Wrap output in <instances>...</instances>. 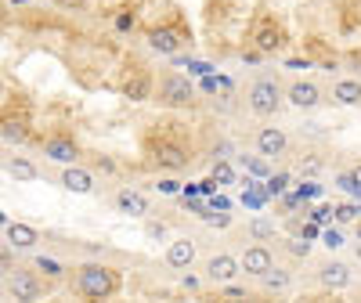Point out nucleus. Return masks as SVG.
<instances>
[{
  "instance_id": "nucleus-1",
  "label": "nucleus",
  "mask_w": 361,
  "mask_h": 303,
  "mask_svg": "<svg viewBox=\"0 0 361 303\" xmlns=\"http://www.w3.org/2000/svg\"><path fill=\"white\" fill-rule=\"evenodd\" d=\"M69 285L80 299H112V296H119V289H123V271H119L116 264L87 260L73 271Z\"/></svg>"
},
{
  "instance_id": "nucleus-2",
  "label": "nucleus",
  "mask_w": 361,
  "mask_h": 303,
  "mask_svg": "<svg viewBox=\"0 0 361 303\" xmlns=\"http://www.w3.org/2000/svg\"><path fill=\"white\" fill-rule=\"evenodd\" d=\"M192 144L170 130H152L145 134V163L159 173H180L192 166Z\"/></svg>"
},
{
  "instance_id": "nucleus-3",
  "label": "nucleus",
  "mask_w": 361,
  "mask_h": 303,
  "mask_svg": "<svg viewBox=\"0 0 361 303\" xmlns=\"http://www.w3.org/2000/svg\"><path fill=\"white\" fill-rule=\"evenodd\" d=\"M152 101L159 109H170V112H185V109L195 105V83L185 73H163L159 83H156Z\"/></svg>"
},
{
  "instance_id": "nucleus-4",
  "label": "nucleus",
  "mask_w": 361,
  "mask_h": 303,
  "mask_svg": "<svg viewBox=\"0 0 361 303\" xmlns=\"http://www.w3.org/2000/svg\"><path fill=\"white\" fill-rule=\"evenodd\" d=\"M286 105V87L275 80V76H257L250 87H246V109L260 119L275 116L279 109Z\"/></svg>"
},
{
  "instance_id": "nucleus-5",
  "label": "nucleus",
  "mask_w": 361,
  "mask_h": 303,
  "mask_svg": "<svg viewBox=\"0 0 361 303\" xmlns=\"http://www.w3.org/2000/svg\"><path fill=\"white\" fill-rule=\"evenodd\" d=\"M54 282H47L37 267H11L4 275V292L11 299H44Z\"/></svg>"
},
{
  "instance_id": "nucleus-6",
  "label": "nucleus",
  "mask_w": 361,
  "mask_h": 303,
  "mask_svg": "<svg viewBox=\"0 0 361 303\" xmlns=\"http://www.w3.org/2000/svg\"><path fill=\"white\" fill-rule=\"evenodd\" d=\"M145 44H148V51L173 58V54H180V51L192 44V33L185 29V22H180V18H173V22H163V25H152V29H148V33H145Z\"/></svg>"
},
{
  "instance_id": "nucleus-7",
  "label": "nucleus",
  "mask_w": 361,
  "mask_h": 303,
  "mask_svg": "<svg viewBox=\"0 0 361 303\" xmlns=\"http://www.w3.org/2000/svg\"><path fill=\"white\" fill-rule=\"evenodd\" d=\"M250 40H253L257 54H279L286 47V29L271 11H260L250 25Z\"/></svg>"
},
{
  "instance_id": "nucleus-8",
  "label": "nucleus",
  "mask_w": 361,
  "mask_h": 303,
  "mask_svg": "<svg viewBox=\"0 0 361 303\" xmlns=\"http://www.w3.org/2000/svg\"><path fill=\"white\" fill-rule=\"evenodd\" d=\"M44 159L58 163V166H69V163H80L83 159V148L73 134L66 130H54L51 137H44Z\"/></svg>"
},
{
  "instance_id": "nucleus-9",
  "label": "nucleus",
  "mask_w": 361,
  "mask_h": 303,
  "mask_svg": "<svg viewBox=\"0 0 361 303\" xmlns=\"http://www.w3.org/2000/svg\"><path fill=\"white\" fill-rule=\"evenodd\" d=\"M238 275H243V264L231 253H214V256L202 260V282H209V285H228Z\"/></svg>"
},
{
  "instance_id": "nucleus-10",
  "label": "nucleus",
  "mask_w": 361,
  "mask_h": 303,
  "mask_svg": "<svg viewBox=\"0 0 361 303\" xmlns=\"http://www.w3.org/2000/svg\"><path fill=\"white\" fill-rule=\"evenodd\" d=\"M119 94H123L127 101H152L156 94V76L148 73L145 66H130L123 83H119Z\"/></svg>"
},
{
  "instance_id": "nucleus-11",
  "label": "nucleus",
  "mask_w": 361,
  "mask_h": 303,
  "mask_svg": "<svg viewBox=\"0 0 361 303\" xmlns=\"http://www.w3.org/2000/svg\"><path fill=\"white\" fill-rule=\"evenodd\" d=\"M253 144H257V156L264 159H282L289 152V134L282 127H260L253 134Z\"/></svg>"
},
{
  "instance_id": "nucleus-12",
  "label": "nucleus",
  "mask_w": 361,
  "mask_h": 303,
  "mask_svg": "<svg viewBox=\"0 0 361 303\" xmlns=\"http://www.w3.org/2000/svg\"><path fill=\"white\" fill-rule=\"evenodd\" d=\"M58 185H62L66 192H73V195H90L98 188V180H94V170L90 166L69 163V166H62V173H58Z\"/></svg>"
},
{
  "instance_id": "nucleus-13",
  "label": "nucleus",
  "mask_w": 361,
  "mask_h": 303,
  "mask_svg": "<svg viewBox=\"0 0 361 303\" xmlns=\"http://www.w3.org/2000/svg\"><path fill=\"white\" fill-rule=\"evenodd\" d=\"M112 206H116V214H123V217H148V209H152V199H148L141 188H119L112 195Z\"/></svg>"
},
{
  "instance_id": "nucleus-14",
  "label": "nucleus",
  "mask_w": 361,
  "mask_h": 303,
  "mask_svg": "<svg viewBox=\"0 0 361 303\" xmlns=\"http://www.w3.org/2000/svg\"><path fill=\"white\" fill-rule=\"evenodd\" d=\"M4 238H8V246L15 253H29V249H37L44 242V235L33 224H25V221H8L4 224Z\"/></svg>"
},
{
  "instance_id": "nucleus-15",
  "label": "nucleus",
  "mask_w": 361,
  "mask_h": 303,
  "mask_svg": "<svg viewBox=\"0 0 361 303\" xmlns=\"http://www.w3.org/2000/svg\"><path fill=\"white\" fill-rule=\"evenodd\" d=\"M286 101H289L293 109L311 112V109L322 105V87H318L314 80H293V83L286 87Z\"/></svg>"
},
{
  "instance_id": "nucleus-16",
  "label": "nucleus",
  "mask_w": 361,
  "mask_h": 303,
  "mask_svg": "<svg viewBox=\"0 0 361 303\" xmlns=\"http://www.w3.org/2000/svg\"><path fill=\"white\" fill-rule=\"evenodd\" d=\"M195 256H199V242L188 235H177L166 246V267H173V271H188L195 264Z\"/></svg>"
},
{
  "instance_id": "nucleus-17",
  "label": "nucleus",
  "mask_w": 361,
  "mask_h": 303,
  "mask_svg": "<svg viewBox=\"0 0 361 303\" xmlns=\"http://www.w3.org/2000/svg\"><path fill=\"white\" fill-rule=\"evenodd\" d=\"M238 264H243V275L250 278H260L267 267H275V253H271L264 242H257V246H246L243 256H238Z\"/></svg>"
},
{
  "instance_id": "nucleus-18",
  "label": "nucleus",
  "mask_w": 361,
  "mask_h": 303,
  "mask_svg": "<svg viewBox=\"0 0 361 303\" xmlns=\"http://www.w3.org/2000/svg\"><path fill=\"white\" fill-rule=\"evenodd\" d=\"M318 285L329 289V292L347 289V285H350V267H347L343 260H325V264L318 267Z\"/></svg>"
},
{
  "instance_id": "nucleus-19",
  "label": "nucleus",
  "mask_w": 361,
  "mask_h": 303,
  "mask_svg": "<svg viewBox=\"0 0 361 303\" xmlns=\"http://www.w3.org/2000/svg\"><path fill=\"white\" fill-rule=\"evenodd\" d=\"M0 170L4 173H11L15 180H40V166L33 163V159H25V156H15V152H4V156H0Z\"/></svg>"
},
{
  "instance_id": "nucleus-20",
  "label": "nucleus",
  "mask_w": 361,
  "mask_h": 303,
  "mask_svg": "<svg viewBox=\"0 0 361 303\" xmlns=\"http://www.w3.org/2000/svg\"><path fill=\"white\" fill-rule=\"evenodd\" d=\"M257 282H260V292L282 296V292H289V289H293V271H286V267H279V264H275V267H267Z\"/></svg>"
},
{
  "instance_id": "nucleus-21",
  "label": "nucleus",
  "mask_w": 361,
  "mask_h": 303,
  "mask_svg": "<svg viewBox=\"0 0 361 303\" xmlns=\"http://www.w3.org/2000/svg\"><path fill=\"white\" fill-rule=\"evenodd\" d=\"M333 101L336 105H361V80H336L333 83Z\"/></svg>"
},
{
  "instance_id": "nucleus-22",
  "label": "nucleus",
  "mask_w": 361,
  "mask_h": 303,
  "mask_svg": "<svg viewBox=\"0 0 361 303\" xmlns=\"http://www.w3.org/2000/svg\"><path fill=\"white\" fill-rule=\"evenodd\" d=\"M0 137L8 144H22V141H29V123L25 119H0Z\"/></svg>"
},
{
  "instance_id": "nucleus-23",
  "label": "nucleus",
  "mask_w": 361,
  "mask_h": 303,
  "mask_svg": "<svg viewBox=\"0 0 361 303\" xmlns=\"http://www.w3.org/2000/svg\"><path fill=\"white\" fill-rule=\"evenodd\" d=\"M33 267L40 271V275H44L47 282H62V278H66V271H69L62 260H54V256H37V260H33Z\"/></svg>"
},
{
  "instance_id": "nucleus-24",
  "label": "nucleus",
  "mask_w": 361,
  "mask_h": 303,
  "mask_svg": "<svg viewBox=\"0 0 361 303\" xmlns=\"http://www.w3.org/2000/svg\"><path fill=\"white\" fill-rule=\"evenodd\" d=\"M250 235H253L257 242H264V238H275V221H264V217L250 221Z\"/></svg>"
},
{
  "instance_id": "nucleus-25",
  "label": "nucleus",
  "mask_w": 361,
  "mask_h": 303,
  "mask_svg": "<svg viewBox=\"0 0 361 303\" xmlns=\"http://www.w3.org/2000/svg\"><path fill=\"white\" fill-rule=\"evenodd\" d=\"M286 253H293L296 260H307V256H311V242H304V238H289V242H286Z\"/></svg>"
},
{
  "instance_id": "nucleus-26",
  "label": "nucleus",
  "mask_w": 361,
  "mask_h": 303,
  "mask_svg": "<svg viewBox=\"0 0 361 303\" xmlns=\"http://www.w3.org/2000/svg\"><path fill=\"white\" fill-rule=\"evenodd\" d=\"M336 185H340L343 192H350V195H357V199H361V180L354 177V170H347V173H340V177H336Z\"/></svg>"
},
{
  "instance_id": "nucleus-27",
  "label": "nucleus",
  "mask_w": 361,
  "mask_h": 303,
  "mask_svg": "<svg viewBox=\"0 0 361 303\" xmlns=\"http://www.w3.org/2000/svg\"><path fill=\"white\" fill-rule=\"evenodd\" d=\"M217 292H221V296H228V299H250V289L235 285V282H228V285H217Z\"/></svg>"
},
{
  "instance_id": "nucleus-28",
  "label": "nucleus",
  "mask_w": 361,
  "mask_h": 303,
  "mask_svg": "<svg viewBox=\"0 0 361 303\" xmlns=\"http://www.w3.org/2000/svg\"><path fill=\"white\" fill-rule=\"evenodd\" d=\"M333 214H336V221H340V224H350V221H357V214H361V209L347 202V206H336Z\"/></svg>"
},
{
  "instance_id": "nucleus-29",
  "label": "nucleus",
  "mask_w": 361,
  "mask_h": 303,
  "mask_svg": "<svg viewBox=\"0 0 361 303\" xmlns=\"http://www.w3.org/2000/svg\"><path fill=\"white\" fill-rule=\"evenodd\" d=\"M214 177H217V180H224V185H231V180H235V170H231V163H228V159L214 163Z\"/></svg>"
},
{
  "instance_id": "nucleus-30",
  "label": "nucleus",
  "mask_w": 361,
  "mask_h": 303,
  "mask_svg": "<svg viewBox=\"0 0 361 303\" xmlns=\"http://www.w3.org/2000/svg\"><path fill=\"white\" fill-rule=\"evenodd\" d=\"M134 25H137V15H134V11H123V15H116V29H119V33H130Z\"/></svg>"
},
{
  "instance_id": "nucleus-31",
  "label": "nucleus",
  "mask_w": 361,
  "mask_h": 303,
  "mask_svg": "<svg viewBox=\"0 0 361 303\" xmlns=\"http://www.w3.org/2000/svg\"><path fill=\"white\" fill-rule=\"evenodd\" d=\"M202 221H206L209 228H228V224H231V214H202Z\"/></svg>"
},
{
  "instance_id": "nucleus-32",
  "label": "nucleus",
  "mask_w": 361,
  "mask_h": 303,
  "mask_svg": "<svg viewBox=\"0 0 361 303\" xmlns=\"http://www.w3.org/2000/svg\"><path fill=\"white\" fill-rule=\"evenodd\" d=\"M90 170H102V173H112V170H116V163H112V159H105V156H94V159H90Z\"/></svg>"
},
{
  "instance_id": "nucleus-33",
  "label": "nucleus",
  "mask_w": 361,
  "mask_h": 303,
  "mask_svg": "<svg viewBox=\"0 0 361 303\" xmlns=\"http://www.w3.org/2000/svg\"><path fill=\"white\" fill-rule=\"evenodd\" d=\"M11 253H15L11 246H8V249H0V275H8V271L15 267V264H11Z\"/></svg>"
},
{
  "instance_id": "nucleus-34",
  "label": "nucleus",
  "mask_w": 361,
  "mask_h": 303,
  "mask_svg": "<svg viewBox=\"0 0 361 303\" xmlns=\"http://www.w3.org/2000/svg\"><path fill=\"white\" fill-rule=\"evenodd\" d=\"M325 246H329V249H340V246H343V235H340V231H325Z\"/></svg>"
},
{
  "instance_id": "nucleus-35",
  "label": "nucleus",
  "mask_w": 361,
  "mask_h": 303,
  "mask_svg": "<svg viewBox=\"0 0 361 303\" xmlns=\"http://www.w3.org/2000/svg\"><path fill=\"white\" fill-rule=\"evenodd\" d=\"M300 170H304V173H318V170H322V159L314 156V159H307V163H300Z\"/></svg>"
},
{
  "instance_id": "nucleus-36",
  "label": "nucleus",
  "mask_w": 361,
  "mask_h": 303,
  "mask_svg": "<svg viewBox=\"0 0 361 303\" xmlns=\"http://www.w3.org/2000/svg\"><path fill=\"white\" fill-rule=\"evenodd\" d=\"M145 235H148V238H163V235H166V228H163V224H148V228H145Z\"/></svg>"
},
{
  "instance_id": "nucleus-37",
  "label": "nucleus",
  "mask_w": 361,
  "mask_h": 303,
  "mask_svg": "<svg viewBox=\"0 0 361 303\" xmlns=\"http://www.w3.org/2000/svg\"><path fill=\"white\" fill-rule=\"evenodd\" d=\"M286 180H289V173H279V177H271V192H282V188H286Z\"/></svg>"
},
{
  "instance_id": "nucleus-38",
  "label": "nucleus",
  "mask_w": 361,
  "mask_h": 303,
  "mask_svg": "<svg viewBox=\"0 0 361 303\" xmlns=\"http://www.w3.org/2000/svg\"><path fill=\"white\" fill-rule=\"evenodd\" d=\"M8 224V217H4V209H0V228H4Z\"/></svg>"
},
{
  "instance_id": "nucleus-39",
  "label": "nucleus",
  "mask_w": 361,
  "mask_h": 303,
  "mask_svg": "<svg viewBox=\"0 0 361 303\" xmlns=\"http://www.w3.org/2000/svg\"><path fill=\"white\" fill-rule=\"evenodd\" d=\"M354 177H357V180H361V163H357V166H354Z\"/></svg>"
},
{
  "instance_id": "nucleus-40",
  "label": "nucleus",
  "mask_w": 361,
  "mask_h": 303,
  "mask_svg": "<svg viewBox=\"0 0 361 303\" xmlns=\"http://www.w3.org/2000/svg\"><path fill=\"white\" fill-rule=\"evenodd\" d=\"M357 238H361V224H357Z\"/></svg>"
}]
</instances>
